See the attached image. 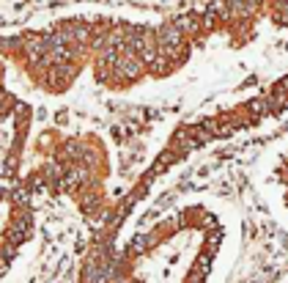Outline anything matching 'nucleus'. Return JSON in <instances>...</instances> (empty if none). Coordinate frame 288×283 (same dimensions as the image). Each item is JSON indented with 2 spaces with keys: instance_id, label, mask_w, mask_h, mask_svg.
<instances>
[{
  "instance_id": "7ed1b4c3",
  "label": "nucleus",
  "mask_w": 288,
  "mask_h": 283,
  "mask_svg": "<svg viewBox=\"0 0 288 283\" xmlns=\"http://www.w3.org/2000/svg\"><path fill=\"white\" fill-rule=\"evenodd\" d=\"M50 151L31 170L28 181H20L31 190L33 184L47 193L72 198L82 215L93 217L102 226L113 209V198L107 196L110 181V154L102 138L96 135H63L52 132Z\"/></svg>"
},
{
  "instance_id": "423d86ee",
  "label": "nucleus",
  "mask_w": 288,
  "mask_h": 283,
  "mask_svg": "<svg viewBox=\"0 0 288 283\" xmlns=\"http://www.w3.org/2000/svg\"><path fill=\"white\" fill-rule=\"evenodd\" d=\"M9 77H11V66L3 58V52H0V127H3L6 121H11L22 110V99L14 93Z\"/></svg>"
},
{
  "instance_id": "39448f33",
  "label": "nucleus",
  "mask_w": 288,
  "mask_h": 283,
  "mask_svg": "<svg viewBox=\"0 0 288 283\" xmlns=\"http://www.w3.org/2000/svg\"><path fill=\"white\" fill-rule=\"evenodd\" d=\"M266 184H269V190L274 193V198H277V206L288 217V146L280 149L277 154H274V160L269 162Z\"/></svg>"
},
{
  "instance_id": "f257e3e1",
  "label": "nucleus",
  "mask_w": 288,
  "mask_h": 283,
  "mask_svg": "<svg viewBox=\"0 0 288 283\" xmlns=\"http://www.w3.org/2000/svg\"><path fill=\"white\" fill-rule=\"evenodd\" d=\"M0 52L44 97L91 82L162 121L160 149L96 228L107 245L179 165L288 116V0H190L151 20L69 14L0 36Z\"/></svg>"
},
{
  "instance_id": "f03ea898",
  "label": "nucleus",
  "mask_w": 288,
  "mask_h": 283,
  "mask_svg": "<svg viewBox=\"0 0 288 283\" xmlns=\"http://www.w3.org/2000/svg\"><path fill=\"white\" fill-rule=\"evenodd\" d=\"M228 242L211 201H181L110 247L107 283H209Z\"/></svg>"
},
{
  "instance_id": "20e7f679",
  "label": "nucleus",
  "mask_w": 288,
  "mask_h": 283,
  "mask_svg": "<svg viewBox=\"0 0 288 283\" xmlns=\"http://www.w3.org/2000/svg\"><path fill=\"white\" fill-rule=\"evenodd\" d=\"M36 237V201L25 184L0 181V278Z\"/></svg>"
}]
</instances>
